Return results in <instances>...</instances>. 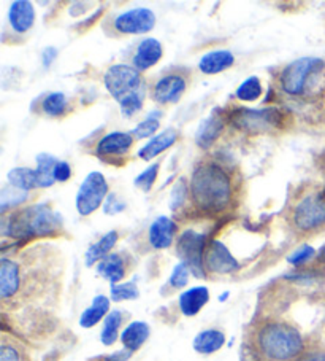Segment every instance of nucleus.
I'll return each mask as SVG.
<instances>
[{
	"label": "nucleus",
	"mask_w": 325,
	"mask_h": 361,
	"mask_svg": "<svg viewBox=\"0 0 325 361\" xmlns=\"http://www.w3.org/2000/svg\"><path fill=\"white\" fill-rule=\"evenodd\" d=\"M191 199L205 214H219L232 201V182L229 173L216 163L198 164L191 177Z\"/></svg>",
	"instance_id": "1"
},
{
	"label": "nucleus",
	"mask_w": 325,
	"mask_h": 361,
	"mask_svg": "<svg viewBox=\"0 0 325 361\" xmlns=\"http://www.w3.org/2000/svg\"><path fill=\"white\" fill-rule=\"evenodd\" d=\"M62 225L64 219L59 212L49 207L48 202H40L4 216L2 234L13 239L49 238L59 233Z\"/></svg>",
	"instance_id": "2"
},
{
	"label": "nucleus",
	"mask_w": 325,
	"mask_h": 361,
	"mask_svg": "<svg viewBox=\"0 0 325 361\" xmlns=\"http://www.w3.org/2000/svg\"><path fill=\"white\" fill-rule=\"evenodd\" d=\"M257 347L270 361H291L302 353L303 338L292 325L272 322L259 329Z\"/></svg>",
	"instance_id": "3"
},
{
	"label": "nucleus",
	"mask_w": 325,
	"mask_h": 361,
	"mask_svg": "<svg viewBox=\"0 0 325 361\" xmlns=\"http://www.w3.org/2000/svg\"><path fill=\"white\" fill-rule=\"evenodd\" d=\"M229 120L232 121L236 129L243 133L259 135L270 133L272 129L278 128L283 123V111L276 107L267 109H246L236 107L230 111Z\"/></svg>",
	"instance_id": "4"
},
{
	"label": "nucleus",
	"mask_w": 325,
	"mask_h": 361,
	"mask_svg": "<svg viewBox=\"0 0 325 361\" xmlns=\"http://www.w3.org/2000/svg\"><path fill=\"white\" fill-rule=\"evenodd\" d=\"M325 62L317 58H300L287 64L281 72V90L289 96H302L308 88L312 77L324 72Z\"/></svg>",
	"instance_id": "5"
},
{
	"label": "nucleus",
	"mask_w": 325,
	"mask_h": 361,
	"mask_svg": "<svg viewBox=\"0 0 325 361\" xmlns=\"http://www.w3.org/2000/svg\"><path fill=\"white\" fill-rule=\"evenodd\" d=\"M103 85L111 97H115L116 102H120L129 94L135 91L145 88V82L141 78V72L135 67L127 64H115L111 66L103 75Z\"/></svg>",
	"instance_id": "6"
},
{
	"label": "nucleus",
	"mask_w": 325,
	"mask_h": 361,
	"mask_svg": "<svg viewBox=\"0 0 325 361\" xmlns=\"http://www.w3.org/2000/svg\"><path fill=\"white\" fill-rule=\"evenodd\" d=\"M206 235L196 231V229H186L179 234L177 240V255L181 258V263L189 266L193 276L205 277V250H206Z\"/></svg>",
	"instance_id": "7"
},
{
	"label": "nucleus",
	"mask_w": 325,
	"mask_h": 361,
	"mask_svg": "<svg viewBox=\"0 0 325 361\" xmlns=\"http://www.w3.org/2000/svg\"><path fill=\"white\" fill-rule=\"evenodd\" d=\"M108 196V182L103 173L94 171L87 173L77 192V210L81 216L92 215Z\"/></svg>",
	"instance_id": "8"
},
{
	"label": "nucleus",
	"mask_w": 325,
	"mask_h": 361,
	"mask_svg": "<svg viewBox=\"0 0 325 361\" xmlns=\"http://www.w3.org/2000/svg\"><path fill=\"white\" fill-rule=\"evenodd\" d=\"M293 225L310 233L325 225V192L308 195L293 209Z\"/></svg>",
	"instance_id": "9"
},
{
	"label": "nucleus",
	"mask_w": 325,
	"mask_h": 361,
	"mask_svg": "<svg viewBox=\"0 0 325 361\" xmlns=\"http://www.w3.org/2000/svg\"><path fill=\"white\" fill-rule=\"evenodd\" d=\"M155 26V15L146 7L130 8L115 18V29L121 34L140 35L151 32Z\"/></svg>",
	"instance_id": "10"
},
{
	"label": "nucleus",
	"mask_w": 325,
	"mask_h": 361,
	"mask_svg": "<svg viewBox=\"0 0 325 361\" xmlns=\"http://www.w3.org/2000/svg\"><path fill=\"white\" fill-rule=\"evenodd\" d=\"M205 267L215 274H230L240 269V263L236 261L227 245L221 240H211L205 250Z\"/></svg>",
	"instance_id": "11"
},
{
	"label": "nucleus",
	"mask_w": 325,
	"mask_h": 361,
	"mask_svg": "<svg viewBox=\"0 0 325 361\" xmlns=\"http://www.w3.org/2000/svg\"><path fill=\"white\" fill-rule=\"evenodd\" d=\"M187 83L186 78L179 73H168L162 77L158 83L154 85L153 97L154 101L162 105L177 104L186 92Z\"/></svg>",
	"instance_id": "12"
},
{
	"label": "nucleus",
	"mask_w": 325,
	"mask_h": 361,
	"mask_svg": "<svg viewBox=\"0 0 325 361\" xmlns=\"http://www.w3.org/2000/svg\"><path fill=\"white\" fill-rule=\"evenodd\" d=\"M224 126H226V120L219 110H212L211 114L200 121L198 128L196 130V143L202 150H208L212 147L219 135L222 134Z\"/></svg>",
	"instance_id": "13"
},
{
	"label": "nucleus",
	"mask_w": 325,
	"mask_h": 361,
	"mask_svg": "<svg viewBox=\"0 0 325 361\" xmlns=\"http://www.w3.org/2000/svg\"><path fill=\"white\" fill-rule=\"evenodd\" d=\"M134 135L132 133H110L103 135L102 139L97 142L96 152L100 158L108 157H122V154L129 153L130 148L134 145Z\"/></svg>",
	"instance_id": "14"
},
{
	"label": "nucleus",
	"mask_w": 325,
	"mask_h": 361,
	"mask_svg": "<svg viewBox=\"0 0 325 361\" xmlns=\"http://www.w3.org/2000/svg\"><path fill=\"white\" fill-rule=\"evenodd\" d=\"M177 231L178 225L172 219H168L165 215L158 216V219L151 223V226H149V244H151V247L155 248V250H164V248H168L173 244Z\"/></svg>",
	"instance_id": "15"
},
{
	"label": "nucleus",
	"mask_w": 325,
	"mask_h": 361,
	"mask_svg": "<svg viewBox=\"0 0 325 361\" xmlns=\"http://www.w3.org/2000/svg\"><path fill=\"white\" fill-rule=\"evenodd\" d=\"M21 288V271L20 264L13 259L2 258L0 261V298L2 301H8L16 296Z\"/></svg>",
	"instance_id": "16"
},
{
	"label": "nucleus",
	"mask_w": 325,
	"mask_h": 361,
	"mask_svg": "<svg viewBox=\"0 0 325 361\" xmlns=\"http://www.w3.org/2000/svg\"><path fill=\"white\" fill-rule=\"evenodd\" d=\"M8 21L11 29L18 34H26L35 23V8L29 0H15L10 5Z\"/></svg>",
	"instance_id": "17"
},
{
	"label": "nucleus",
	"mask_w": 325,
	"mask_h": 361,
	"mask_svg": "<svg viewBox=\"0 0 325 361\" xmlns=\"http://www.w3.org/2000/svg\"><path fill=\"white\" fill-rule=\"evenodd\" d=\"M162 54H164V49H162V43L158 39H148L141 40L139 48L134 54V67L139 72L148 71V68L154 67L158 62L162 59Z\"/></svg>",
	"instance_id": "18"
},
{
	"label": "nucleus",
	"mask_w": 325,
	"mask_h": 361,
	"mask_svg": "<svg viewBox=\"0 0 325 361\" xmlns=\"http://www.w3.org/2000/svg\"><path fill=\"white\" fill-rule=\"evenodd\" d=\"M235 64V56L229 49H212V51L203 54L198 61L200 72L205 75H216L227 71Z\"/></svg>",
	"instance_id": "19"
},
{
	"label": "nucleus",
	"mask_w": 325,
	"mask_h": 361,
	"mask_svg": "<svg viewBox=\"0 0 325 361\" xmlns=\"http://www.w3.org/2000/svg\"><path fill=\"white\" fill-rule=\"evenodd\" d=\"M178 140V133L174 129H165L160 134L154 135L145 147L139 150V158L143 161H151L158 158L159 154L167 152L168 148L174 145V142Z\"/></svg>",
	"instance_id": "20"
},
{
	"label": "nucleus",
	"mask_w": 325,
	"mask_h": 361,
	"mask_svg": "<svg viewBox=\"0 0 325 361\" xmlns=\"http://www.w3.org/2000/svg\"><path fill=\"white\" fill-rule=\"evenodd\" d=\"M210 301V291L206 286H193L179 296V309L186 317H193Z\"/></svg>",
	"instance_id": "21"
},
{
	"label": "nucleus",
	"mask_w": 325,
	"mask_h": 361,
	"mask_svg": "<svg viewBox=\"0 0 325 361\" xmlns=\"http://www.w3.org/2000/svg\"><path fill=\"white\" fill-rule=\"evenodd\" d=\"M97 272L108 280L111 285H116L126 277V263H124L121 255L110 253L97 264Z\"/></svg>",
	"instance_id": "22"
},
{
	"label": "nucleus",
	"mask_w": 325,
	"mask_h": 361,
	"mask_svg": "<svg viewBox=\"0 0 325 361\" xmlns=\"http://www.w3.org/2000/svg\"><path fill=\"white\" fill-rule=\"evenodd\" d=\"M226 344V336L219 329H205L193 339V350L202 355H211L221 350Z\"/></svg>",
	"instance_id": "23"
},
{
	"label": "nucleus",
	"mask_w": 325,
	"mask_h": 361,
	"mask_svg": "<svg viewBox=\"0 0 325 361\" xmlns=\"http://www.w3.org/2000/svg\"><path fill=\"white\" fill-rule=\"evenodd\" d=\"M149 338V325L145 322H132L121 334L122 345L130 352H136Z\"/></svg>",
	"instance_id": "24"
},
{
	"label": "nucleus",
	"mask_w": 325,
	"mask_h": 361,
	"mask_svg": "<svg viewBox=\"0 0 325 361\" xmlns=\"http://www.w3.org/2000/svg\"><path fill=\"white\" fill-rule=\"evenodd\" d=\"M117 242V233L110 231L106 233L103 238H100L97 242L87 248L86 252V266H94L96 263H100L105 257H108L110 252L113 250V247Z\"/></svg>",
	"instance_id": "25"
},
{
	"label": "nucleus",
	"mask_w": 325,
	"mask_h": 361,
	"mask_svg": "<svg viewBox=\"0 0 325 361\" xmlns=\"http://www.w3.org/2000/svg\"><path fill=\"white\" fill-rule=\"evenodd\" d=\"M110 314V300L103 295L94 298V301L79 317V325L83 328H92Z\"/></svg>",
	"instance_id": "26"
},
{
	"label": "nucleus",
	"mask_w": 325,
	"mask_h": 361,
	"mask_svg": "<svg viewBox=\"0 0 325 361\" xmlns=\"http://www.w3.org/2000/svg\"><path fill=\"white\" fill-rule=\"evenodd\" d=\"M10 186L29 192L30 190L39 188V178H37L35 169H29V167H15L11 169L7 176Z\"/></svg>",
	"instance_id": "27"
},
{
	"label": "nucleus",
	"mask_w": 325,
	"mask_h": 361,
	"mask_svg": "<svg viewBox=\"0 0 325 361\" xmlns=\"http://www.w3.org/2000/svg\"><path fill=\"white\" fill-rule=\"evenodd\" d=\"M58 164V159L48 153H40L37 157V178H39V186L40 188H49L53 186L56 178H54V167Z\"/></svg>",
	"instance_id": "28"
},
{
	"label": "nucleus",
	"mask_w": 325,
	"mask_h": 361,
	"mask_svg": "<svg viewBox=\"0 0 325 361\" xmlns=\"http://www.w3.org/2000/svg\"><path fill=\"white\" fill-rule=\"evenodd\" d=\"M122 325V312L121 310H113L105 317L102 333H100V341L103 345H113L117 339V333Z\"/></svg>",
	"instance_id": "29"
},
{
	"label": "nucleus",
	"mask_w": 325,
	"mask_h": 361,
	"mask_svg": "<svg viewBox=\"0 0 325 361\" xmlns=\"http://www.w3.org/2000/svg\"><path fill=\"white\" fill-rule=\"evenodd\" d=\"M262 92H264V88H262L260 78L253 75V77H248L245 82L236 88L235 96L236 99H240V101L254 102L262 96Z\"/></svg>",
	"instance_id": "30"
},
{
	"label": "nucleus",
	"mask_w": 325,
	"mask_h": 361,
	"mask_svg": "<svg viewBox=\"0 0 325 361\" xmlns=\"http://www.w3.org/2000/svg\"><path fill=\"white\" fill-rule=\"evenodd\" d=\"M27 197L29 195L26 191L18 190L15 186H4L2 192H0V212L5 215L10 209L26 202Z\"/></svg>",
	"instance_id": "31"
},
{
	"label": "nucleus",
	"mask_w": 325,
	"mask_h": 361,
	"mask_svg": "<svg viewBox=\"0 0 325 361\" xmlns=\"http://www.w3.org/2000/svg\"><path fill=\"white\" fill-rule=\"evenodd\" d=\"M67 97L62 92H49V94L42 101V110L48 116L58 118L65 114L67 110Z\"/></svg>",
	"instance_id": "32"
},
{
	"label": "nucleus",
	"mask_w": 325,
	"mask_h": 361,
	"mask_svg": "<svg viewBox=\"0 0 325 361\" xmlns=\"http://www.w3.org/2000/svg\"><path fill=\"white\" fill-rule=\"evenodd\" d=\"M145 94L146 91L145 88L140 90V91H135L132 94L126 96L124 99H121L120 102V107H121V114L124 118H132L134 115L139 114L143 107V102H145Z\"/></svg>",
	"instance_id": "33"
},
{
	"label": "nucleus",
	"mask_w": 325,
	"mask_h": 361,
	"mask_svg": "<svg viewBox=\"0 0 325 361\" xmlns=\"http://www.w3.org/2000/svg\"><path fill=\"white\" fill-rule=\"evenodd\" d=\"M160 111H154V114H149L146 120H143L140 124H136L132 130L134 139H148V137H153L158 133L160 128Z\"/></svg>",
	"instance_id": "34"
},
{
	"label": "nucleus",
	"mask_w": 325,
	"mask_h": 361,
	"mask_svg": "<svg viewBox=\"0 0 325 361\" xmlns=\"http://www.w3.org/2000/svg\"><path fill=\"white\" fill-rule=\"evenodd\" d=\"M111 301L121 302V301H132L140 296V291L136 288L134 282H126V283H116L111 285L110 290Z\"/></svg>",
	"instance_id": "35"
},
{
	"label": "nucleus",
	"mask_w": 325,
	"mask_h": 361,
	"mask_svg": "<svg viewBox=\"0 0 325 361\" xmlns=\"http://www.w3.org/2000/svg\"><path fill=\"white\" fill-rule=\"evenodd\" d=\"M159 169H160V164L159 163H154V164H151L149 167H146V169L143 171L140 176H136L135 180H134V183H135L136 188H140V190H143L145 192L151 191L154 183H155V180H158Z\"/></svg>",
	"instance_id": "36"
},
{
	"label": "nucleus",
	"mask_w": 325,
	"mask_h": 361,
	"mask_svg": "<svg viewBox=\"0 0 325 361\" xmlns=\"http://www.w3.org/2000/svg\"><path fill=\"white\" fill-rule=\"evenodd\" d=\"M191 195V190L189 186L186 185V182L183 178L179 180V182L173 186L172 190V195H170V209L173 212H178L183 205L187 202V199H189Z\"/></svg>",
	"instance_id": "37"
},
{
	"label": "nucleus",
	"mask_w": 325,
	"mask_h": 361,
	"mask_svg": "<svg viewBox=\"0 0 325 361\" xmlns=\"http://www.w3.org/2000/svg\"><path fill=\"white\" fill-rule=\"evenodd\" d=\"M191 274L192 272L189 269V266H187L186 263L177 264L170 276V285L173 286V288H183V286H186L187 282H189Z\"/></svg>",
	"instance_id": "38"
},
{
	"label": "nucleus",
	"mask_w": 325,
	"mask_h": 361,
	"mask_svg": "<svg viewBox=\"0 0 325 361\" xmlns=\"http://www.w3.org/2000/svg\"><path fill=\"white\" fill-rule=\"evenodd\" d=\"M314 257H316L314 248H312L311 245H302L300 248H297V250L292 255H289L287 261H289L292 266H303L305 263H308V261H311Z\"/></svg>",
	"instance_id": "39"
},
{
	"label": "nucleus",
	"mask_w": 325,
	"mask_h": 361,
	"mask_svg": "<svg viewBox=\"0 0 325 361\" xmlns=\"http://www.w3.org/2000/svg\"><path fill=\"white\" fill-rule=\"evenodd\" d=\"M126 207H127L126 202H122L121 199L115 195V192H110L103 202V212L106 215L121 214V212L126 210Z\"/></svg>",
	"instance_id": "40"
},
{
	"label": "nucleus",
	"mask_w": 325,
	"mask_h": 361,
	"mask_svg": "<svg viewBox=\"0 0 325 361\" xmlns=\"http://www.w3.org/2000/svg\"><path fill=\"white\" fill-rule=\"evenodd\" d=\"M72 177V167L70 164L67 163V161H58V164L54 167V178L56 182H68Z\"/></svg>",
	"instance_id": "41"
},
{
	"label": "nucleus",
	"mask_w": 325,
	"mask_h": 361,
	"mask_svg": "<svg viewBox=\"0 0 325 361\" xmlns=\"http://www.w3.org/2000/svg\"><path fill=\"white\" fill-rule=\"evenodd\" d=\"M0 361H21V355L16 347L4 342L0 347Z\"/></svg>",
	"instance_id": "42"
},
{
	"label": "nucleus",
	"mask_w": 325,
	"mask_h": 361,
	"mask_svg": "<svg viewBox=\"0 0 325 361\" xmlns=\"http://www.w3.org/2000/svg\"><path fill=\"white\" fill-rule=\"evenodd\" d=\"M132 353L134 352H130V350H127V348H124V350L105 355V357H100L98 361H127L130 357H132Z\"/></svg>",
	"instance_id": "43"
},
{
	"label": "nucleus",
	"mask_w": 325,
	"mask_h": 361,
	"mask_svg": "<svg viewBox=\"0 0 325 361\" xmlns=\"http://www.w3.org/2000/svg\"><path fill=\"white\" fill-rule=\"evenodd\" d=\"M58 58V49H56L54 47H48L42 51V64L43 67H49L54 62V59Z\"/></svg>",
	"instance_id": "44"
},
{
	"label": "nucleus",
	"mask_w": 325,
	"mask_h": 361,
	"mask_svg": "<svg viewBox=\"0 0 325 361\" xmlns=\"http://www.w3.org/2000/svg\"><path fill=\"white\" fill-rule=\"evenodd\" d=\"M300 361H325V353L324 352H311Z\"/></svg>",
	"instance_id": "45"
},
{
	"label": "nucleus",
	"mask_w": 325,
	"mask_h": 361,
	"mask_svg": "<svg viewBox=\"0 0 325 361\" xmlns=\"http://www.w3.org/2000/svg\"><path fill=\"white\" fill-rule=\"evenodd\" d=\"M319 259H321L322 263H325V245L321 248V252H319Z\"/></svg>",
	"instance_id": "46"
},
{
	"label": "nucleus",
	"mask_w": 325,
	"mask_h": 361,
	"mask_svg": "<svg viewBox=\"0 0 325 361\" xmlns=\"http://www.w3.org/2000/svg\"><path fill=\"white\" fill-rule=\"evenodd\" d=\"M324 192H325V191H324Z\"/></svg>",
	"instance_id": "47"
}]
</instances>
